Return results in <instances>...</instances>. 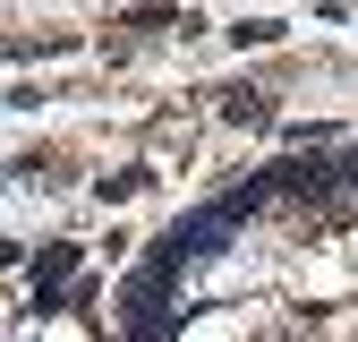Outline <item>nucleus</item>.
<instances>
[{
    "label": "nucleus",
    "instance_id": "1",
    "mask_svg": "<svg viewBox=\"0 0 358 342\" xmlns=\"http://www.w3.org/2000/svg\"><path fill=\"white\" fill-rule=\"evenodd\" d=\"M222 120H264V95L256 86H222Z\"/></svg>",
    "mask_w": 358,
    "mask_h": 342
}]
</instances>
